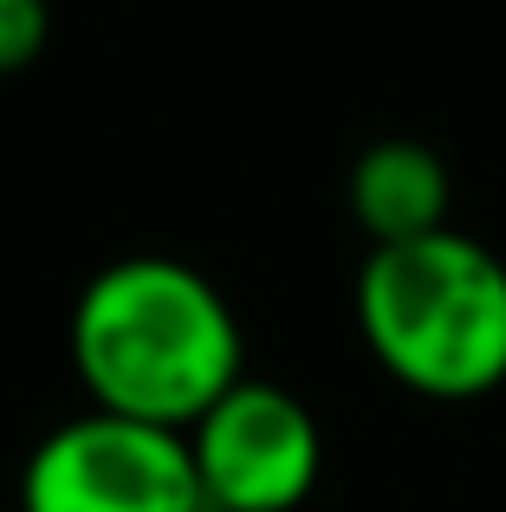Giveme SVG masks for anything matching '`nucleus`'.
I'll use <instances>...</instances> for the list:
<instances>
[{
    "label": "nucleus",
    "mask_w": 506,
    "mask_h": 512,
    "mask_svg": "<svg viewBox=\"0 0 506 512\" xmlns=\"http://www.w3.org/2000/svg\"><path fill=\"white\" fill-rule=\"evenodd\" d=\"M52 39V0H0V78L39 65Z\"/></svg>",
    "instance_id": "obj_6"
},
{
    "label": "nucleus",
    "mask_w": 506,
    "mask_h": 512,
    "mask_svg": "<svg viewBox=\"0 0 506 512\" xmlns=\"http://www.w3.org/2000/svg\"><path fill=\"white\" fill-rule=\"evenodd\" d=\"M208 512H292L325 474V435L312 409L279 383H241L189 428Z\"/></svg>",
    "instance_id": "obj_4"
},
{
    "label": "nucleus",
    "mask_w": 506,
    "mask_h": 512,
    "mask_svg": "<svg viewBox=\"0 0 506 512\" xmlns=\"http://www.w3.org/2000/svg\"><path fill=\"white\" fill-rule=\"evenodd\" d=\"M364 350L429 402H481L506 383V260L461 227L370 247L351 286Z\"/></svg>",
    "instance_id": "obj_2"
},
{
    "label": "nucleus",
    "mask_w": 506,
    "mask_h": 512,
    "mask_svg": "<svg viewBox=\"0 0 506 512\" xmlns=\"http://www.w3.org/2000/svg\"><path fill=\"white\" fill-rule=\"evenodd\" d=\"M344 201L351 221L364 227L370 247H403V240L442 234L448 208H455V175H448L442 150L422 137H377L357 150L351 175H344Z\"/></svg>",
    "instance_id": "obj_5"
},
{
    "label": "nucleus",
    "mask_w": 506,
    "mask_h": 512,
    "mask_svg": "<svg viewBox=\"0 0 506 512\" xmlns=\"http://www.w3.org/2000/svg\"><path fill=\"white\" fill-rule=\"evenodd\" d=\"M20 512H208L189 435L85 409L20 467Z\"/></svg>",
    "instance_id": "obj_3"
},
{
    "label": "nucleus",
    "mask_w": 506,
    "mask_h": 512,
    "mask_svg": "<svg viewBox=\"0 0 506 512\" xmlns=\"http://www.w3.org/2000/svg\"><path fill=\"white\" fill-rule=\"evenodd\" d=\"M65 338L91 409L176 435H189L247 376V338L228 292L169 253L98 266L72 305Z\"/></svg>",
    "instance_id": "obj_1"
}]
</instances>
